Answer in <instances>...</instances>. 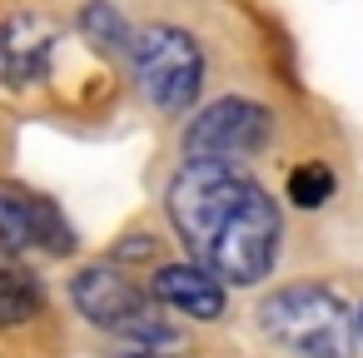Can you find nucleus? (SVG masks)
Segmentation results:
<instances>
[{
	"label": "nucleus",
	"mask_w": 363,
	"mask_h": 358,
	"mask_svg": "<svg viewBox=\"0 0 363 358\" xmlns=\"http://www.w3.org/2000/svg\"><path fill=\"white\" fill-rule=\"evenodd\" d=\"M169 224L194 264L219 274L224 284L269 279L284 239L279 199L224 160H184L164 189Z\"/></svg>",
	"instance_id": "nucleus-1"
},
{
	"label": "nucleus",
	"mask_w": 363,
	"mask_h": 358,
	"mask_svg": "<svg viewBox=\"0 0 363 358\" xmlns=\"http://www.w3.org/2000/svg\"><path fill=\"white\" fill-rule=\"evenodd\" d=\"M254 318H259V333L294 358H353L358 353L353 308L328 284H313V279L279 284L259 298Z\"/></svg>",
	"instance_id": "nucleus-2"
},
{
	"label": "nucleus",
	"mask_w": 363,
	"mask_h": 358,
	"mask_svg": "<svg viewBox=\"0 0 363 358\" xmlns=\"http://www.w3.org/2000/svg\"><path fill=\"white\" fill-rule=\"evenodd\" d=\"M70 303L90 328H100L120 343L179 348V323H169V308H160L155 293L145 284H135V274H125L120 264L80 269L70 279Z\"/></svg>",
	"instance_id": "nucleus-3"
},
{
	"label": "nucleus",
	"mask_w": 363,
	"mask_h": 358,
	"mask_svg": "<svg viewBox=\"0 0 363 358\" xmlns=\"http://www.w3.org/2000/svg\"><path fill=\"white\" fill-rule=\"evenodd\" d=\"M130 70L140 95L160 115H184L204 95V50L179 26H145L130 40Z\"/></svg>",
	"instance_id": "nucleus-4"
},
{
	"label": "nucleus",
	"mask_w": 363,
	"mask_h": 358,
	"mask_svg": "<svg viewBox=\"0 0 363 358\" xmlns=\"http://www.w3.org/2000/svg\"><path fill=\"white\" fill-rule=\"evenodd\" d=\"M274 140V110L249 100V95H224L209 100L189 125H184V160H224L239 164L249 155H259Z\"/></svg>",
	"instance_id": "nucleus-5"
},
{
	"label": "nucleus",
	"mask_w": 363,
	"mask_h": 358,
	"mask_svg": "<svg viewBox=\"0 0 363 358\" xmlns=\"http://www.w3.org/2000/svg\"><path fill=\"white\" fill-rule=\"evenodd\" d=\"M0 249L6 254H50L70 259L75 254V229L60 214L55 199L21 189V184H0Z\"/></svg>",
	"instance_id": "nucleus-6"
},
{
	"label": "nucleus",
	"mask_w": 363,
	"mask_h": 358,
	"mask_svg": "<svg viewBox=\"0 0 363 358\" xmlns=\"http://www.w3.org/2000/svg\"><path fill=\"white\" fill-rule=\"evenodd\" d=\"M60 50V26L40 11H16L0 21V80L11 90L40 85L55 65Z\"/></svg>",
	"instance_id": "nucleus-7"
},
{
	"label": "nucleus",
	"mask_w": 363,
	"mask_h": 358,
	"mask_svg": "<svg viewBox=\"0 0 363 358\" xmlns=\"http://www.w3.org/2000/svg\"><path fill=\"white\" fill-rule=\"evenodd\" d=\"M150 293H155L160 308H169L179 318H194V323H214L229 308V284L219 274H209L204 264H194V259L160 264L150 274Z\"/></svg>",
	"instance_id": "nucleus-8"
},
{
	"label": "nucleus",
	"mask_w": 363,
	"mask_h": 358,
	"mask_svg": "<svg viewBox=\"0 0 363 358\" xmlns=\"http://www.w3.org/2000/svg\"><path fill=\"white\" fill-rule=\"evenodd\" d=\"M40 313V284L21 264V254L0 249V328H21Z\"/></svg>",
	"instance_id": "nucleus-9"
},
{
	"label": "nucleus",
	"mask_w": 363,
	"mask_h": 358,
	"mask_svg": "<svg viewBox=\"0 0 363 358\" xmlns=\"http://www.w3.org/2000/svg\"><path fill=\"white\" fill-rule=\"evenodd\" d=\"M80 35L105 55H130V40H135V30L120 16L115 0H85L80 6Z\"/></svg>",
	"instance_id": "nucleus-10"
},
{
	"label": "nucleus",
	"mask_w": 363,
	"mask_h": 358,
	"mask_svg": "<svg viewBox=\"0 0 363 358\" xmlns=\"http://www.w3.org/2000/svg\"><path fill=\"white\" fill-rule=\"evenodd\" d=\"M333 189H338V179H333V169L318 164V160L294 164V169H289V184H284V194H289L294 209H323V204L333 199Z\"/></svg>",
	"instance_id": "nucleus-11"
},
{
	"label": "nucleus",
	"mask_w": 363,
	"mask_h": 358,
	"mask_svg": "<svg viewBox=\"0 0 363 358\" xmlns=\"http://www.w3.org/2000/svg\"><path fill=\"white\" fill-rule=\"evenodd\" d=\"M115 358H174V348H140V343H125Z\"/></svg>",
	"instance_id": "nucleus-12"
},
{
	"label": "nucleus",
	"mask_w": 363,
	"mask_h": 358,
	"mask_svg": "<svg viewBox=\"0 0 363 358\" xmlns=\"http://www.w3.org/2000/svg\"><path fill=\"white\" fill-rule=\"evenodd\" d=\"M353 323H358V348H363V303H358V313H353Z\"/></svg>",
	"instance_id": "nucleus-13"
}]
</instances>
